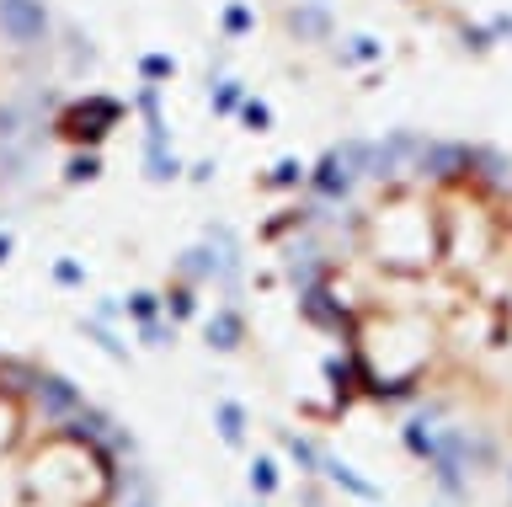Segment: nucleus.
I'll use <instances>...</instances> for the list:
<instances>
[{
    "label": "nucleus",
    "mask_w": 512,
    "mask_h": 507,
    "mask_svg": "<svg viewBox=\"0 0 512 507\" xmlns=\"http://www.w3.org/2000/svg\"><path fill=\"white\" fill-rule=\"evenodd\" d=\"M262 241L347 390L512 507V145L390 123L315 150Z\"/></svg>",
    "instance_id": "obj_1"
},
{
    "label": "nucleus",
    "mask_w": 512,
    "mask_h": 507,
    "mask_svg": "<svg viewBox=\"0 0 512 507\" xmlns=\"http://www.w3.org/2000/svg\"><path fill=\"white\" fill-rule=\"evenodd\" d=\"M0 507H166L155 465L112 406L0 337Z\"/></svg>",
    "instance_id": "obj_2"
},
{
    "label": "nucleus",
    "mask_w": 512,
    "mask_h": 507,
    "mask_svg": "<svg viewBox=\"0 0 512 507\" xmlns=\"http://www.w3.org/2000/svg\"><path fill=\"white\" fill-rule=\"evenodd\" d=\"M102 102V59L59 0H0V203L43 193Z\"/></svg>",
    "instance_id": "obj_3"
}]
</instances>
